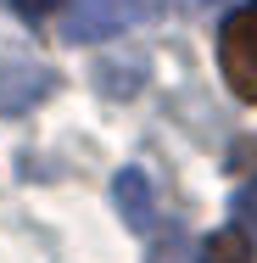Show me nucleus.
<instances>
[{"instance_id": "f257e3e1", "label": "nucleus", "mask_w": 257, "mask_h": 263, "mask_svg": "<svg viewBox=\"0 0 257 263\" xmlns=\"http://www.w3.org/2000/svg\"><path fill=\"white\" fill-rule=\"evenodd\" d=\"M218 67H224V84L241 96V101H257V0L235 6L218 28Z\"/></svg>"}, {"instance_id": "f03ea898", "label": "nucleus", "mask_w": 257, "mask_h": 263, "mask_svg": "<svg viewBox=\"0 0 257 263\" xmlns=\"http://www.w3.org/2000/svg\"><path fill=\"white\" fill-rule=\"evenodd\" d=\"M146 11H151V0H73V11L62 17V40L101 45V40H117L123 28H134Z\"/></svg>"}, {"instance_id": "7ed1b4c3", "label": "nucleus", "mask_w": 257, "mask_h": 263, "mask_svg": "<svg viewBox=\"0 0 257 263\" xmlns=\"http://www.w3.org/2000/svg\"><path fill=\"white\" fill-rule=\"evenodd\" d=\"M112 202H117V213H123V224H134V230H146L151 224V179L140 174V168H123L117 179H112Z\"/></svg>"}, {"instance_id": "20e7f679", "label": "nucleus", "mask_w": 257, "mask_h": 263, "mask_svg": "<svg viewBox=\"0 0 257 263\" xmlns=\"http://www.w3.org/2000/svg\"><path fill=\"white\" fill-rule=\"evenodd\" d=\"M202 263H257V247L246 241V230H212L202 241Z\"/></svg>"}, {"instance_id": "39448f33", "label": "nucleus", "mask_w": 257, "mask_h": 263, "mask_svg": "<svg viewBox=\"0 0 257 263\" xmlns=\"http://www.w3.org/2000/svg\"><path fill=\"white\" fill-rule=\"evenodd\" d=\"M235 224L246 230V241L257 247V179H252V185H241V191H235Z\"/></svg>"}, {"instance_id": "423d86ee", "label": "nucleus", "mask_w": 257, "mask_h": 263, "mask_svg": "<svg viewBox=\"0 0 257 263\" xmlns=\"http://www.w3.org/2000/svg\"><path fill=\"white\" fill-rule=\"evenodd\" d=\"M11 6H17L23 17H51V11L62 6V0H11Z\"/></svg>"}, {"instance_id": "0eeeda50", "label": "nucleus", "mask_w": 257, "mask_h": 263, "mask_svg": "<svg viewBox=\"0 0 257 263\" xmlns=\"http://www.w3.org/2000/svg\"><path fill=\"white\" fill-rule=\"evenodd\" d=\"M151 263H179V241H173V235H168V241H162V247H156V258Z\"/></svg>"}]
</instances>
